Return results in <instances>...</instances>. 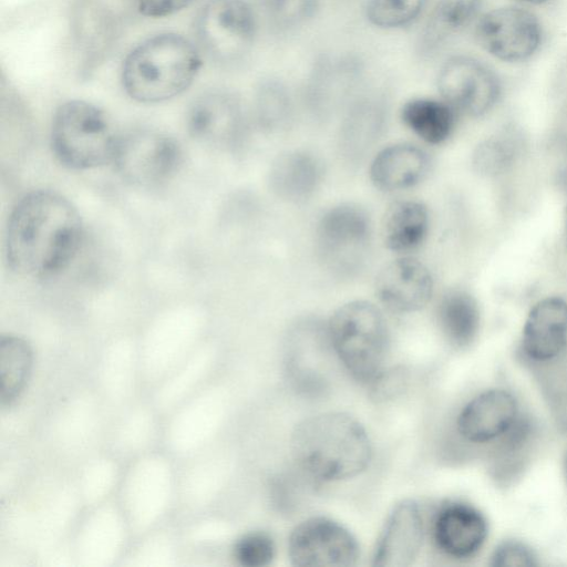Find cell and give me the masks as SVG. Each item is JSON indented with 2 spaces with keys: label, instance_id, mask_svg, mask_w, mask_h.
<instances>
[{
  "label": "cell",
  "instance_id": "obj_2",
  "mask_svg": "<svg viewBox=\"0 0 567 567\" xmlns=\"http://www.w3.org/2000/svg\"><path fill=\"white\" fill-rule=\"evenodd\" d=\"M290 449L297 465L320 481H342L363 472L372 455L369 435L358 420L341 412L320 413L300 422Z\"/></svg>",
  "mask_w": 567,
  "mask_h": 567
},
{
  "label": "cell",
  "instance_id": "obj_4",
  "mask_svg": "<svg viewBox=\"0 0 567 567\" xmlns=\"http://www.w3.org/2000/svg\"><path fill=\"white\" fill-rule=\"evenodd\" d=\"M330 344L359 381L379 378L389 349L386 321L378 307L362 300L341 306L328 323Z\"/></svg>",
  "mask_w": 567,
  "mask_h": 567
},
{
  "label": "cell",
  "instance_id": "obj_34",
  "mask_svg": "<svg viewBox=\"0 0 567 567\" xmlns=\"http://www.w3.org/2000/svg\"><path fill=\"white\" fill-rule=\"evenodd\" d=\"M519 1H523L526 3H532V4H543V3L548 2L549 0H519Z\"/></svg>",
  "mask_w": 567,
  "mask_h": 567
},
{
  "label": "cell",
  "instance_id": "obj_7",
  "mask_svg": "<svg viewBox=\"0 0 567 567\" xmlns=\"http://www.w3.org/2000/svg\"><path fill=\"white\" fill-rule=\"evenodd\" d=\"M367 85L364 60L351 52L321 53L313 60L301 99L315 117L326 120L348 107Z\"/></svg>",
  "mask_w": 567,
  "mask_h": 567
},
{
  "label": "cell",
  "instance_id": "obj_29",
  "mask_svg": "<svg viewBox=\"0 0 567 567\" xmlns=\"http://www.w3.org/2000/svg\"><path fill=\"white\" fill-rule=\"evenodd\" d=\"M429 0H369L365 17L380 29H403L420 18Z\"/></svg>",
  "mask_w": 567,
  "mask_h": 567
},
{
  "label": "cell",
  "instance_id": "obj_17",
  "mask_svg": "<svg viewBox=\"0 0 567 567\" xmlns=\"http://www.w3.org/2000/svg\"><path fill=\"white\" fill-rule=\"evenodd\" d=\"M517 404L504 390H489L475 396L461 411L457 430L467 441L484 443L506 433L515 423Z\"/></svg>",
  "mask_w": 567,
  "mask_h": 567
},
{
  "label": "cell",
  "instance_id": "obj_31",
  "mask_svg": "<svg viewBox=\"0 0 567 567\" xmlns=\"http://www.w3.org/2000/svg\"><path fill=\"white\" fill-rule=\"evenodd\" d=\"M235 557L246 567H264L275 557V543L264 532H252L244 535L235 545Z\"/></svg>",
  "mask_w": 567,
  "mask_h": 567
},
{
  "label": "cell",
  "instance_id": "obj_33",
  "mask_svg": "<svg viewBox=\"0 0 567 567\" xmlns=\"http://www.w3.org/2000/svg\"><path fill=\"white\" fill-rule=\"evenodd\" d=\"M195 0H137L138 12L148 18L172 16L190 6Z\"/></svg>",
  "mask_w": 567,
  "mask_h": 567
},
{
  "label": "cell",
  "instance_id": "obj_15",
  "mask_svg": "<svg viewBox=\"0 0 567 567\" xmlns=\"http://www.w3.org/2000/svg\"><path fill=\"white\" fill-rule=\"evenodd\" d=\"M423 535L424 525L419 505L412 499H402L386 518L375 546L373 566H410L422 547Z\"/></svg>",
  "mask_w": 567,
  "mask_h": 567
},
{
  "label": "cell",
  "instance_id": "obj_10",
  "mask_svg": "<svg viewBox=\"0 0 567 567\" xmlns=\"http://www.w3.org/2000/svg\"><path fill=\"white\" fill-rule=\"evenodd\" d=\"M436 85L442 100L456 113L477 117L497 102L501 85L495 73L475 58L457 54L441 66Z\"/></svg>",
  "mask_w": 567,
  "mask_h": 567
},
{
  "label": "cell",
  "instance_id": "obj_27",
  "mask_svg": "<svg viewBox=\"0 0 567 567\" xmlns=\"http://www.w3.org/2000/svg\"><path fill=\"white\" fill-rule=\"evenodd\" d=\"M257 14L275 35L291 34L319 12L321 0H255Z\"/></svg>",
  "mask_w": 567,
  "mask_h": 567
},
{
  "label": "cell",
  "instance_id": "obj_16",
  "mask_svg": "<svg viewBox=\"0 0 567 567\" xmlns=\"http://www.w3.org/2000/svg\"><path fill=\"white\" fill-rule=\"evenodd\" d=\"M379 300L391 311L410 313L423 308L433 292L431 272L421 261L404 257L388 264L375 284Z\"/></svg>",
  "mask_w": 567,
  "mask_h": 567
},
{
  "label": "cell",
  "instance_id": "obj_19",
  "mask_svg": "<svg viewBox=\"0 0 567 567\" xmlns=\"http://www.w3.org/2000/svg\"><path fill=\"white\" fill-rule=\"evenodd\" d=\"M567 339V302L546 297L529 310L523 328V348L535 360H549L564 348Z\"/></svg>",
  "mask_w": 567,
  "mask_h": 567
},
{
  "label": "cell",
  "instance_id": "obj_28",
  "mask_svg": "<svg viewBox=\"0 0 567 567\" xmlns=\"http://www.w3.org/2000/svg\"><path fill=\"white\" fill-rule=\"evenodd\" d=\"M113 27L111 17L102 8L89 3L80 9L75 25L76 38L89 60L107 50Z\"/></svg>",
  "mask_w": 567,
  "mask_h": 567
},
{
  "label": "cell",
  "instance_id": "obj_11",
  "mask_svg": "<svg viewBox=\"0 0 567 567\" xmlns=\"http://www.w3.org/2000/svg\"><path fill=\"white\" fill-rule=\"evenodd\" d=\"M290 561L296 567H350L357 564L359 546L339 523L322 516L298 524L288 540Z\"/></svg>",
  "mask_w": 567,
  "mask_h": 567
},
{
  "label": "cell",
  "instance_id": "obj_18",
  "mask_svg": "<svg viewBox=\"0 0 567 567\" xmlns=\"http://www.w3.org/2000/svg\"><path fill=\"white\" fill-rule=\"evenodd\" d=\"M486 534L485 518L467 504H447L434 519V540L442 551L453 557L464 558L476 553Z\"/></svg>",
  "mask_w": 567,
  "mask_h": 567
},
{
  "label": "cell",
  "instance_id": "obj_13",
  "mask_svg": "<svg viewBox=\"0 0 567 567\" xmlns=\"http://www.w3.org/2000/svg\"><path fill=\"white\" fill-rule=\"evenodd\" d=\"M186 125L197 141L230 150L245 138L248 118L238 96L214 90L194 100L187 112Z\"/></svg>",
  "mask_w": 567,
  "mask_h": 567
},
{
  "label": "cell",
  "instance_id": "obj_23",
  "mask_svg": "<svg viewBox=\"0 0 567 567\" xmlns=\"http://www.w3.org/2000/svg\"><path fill=\"white\" fill-rule=\"evenodd\" d=\"M427 229L429 214L422 203L416 200L399 202L385 215L384 243L393 251H411L423 243Z\"/></svg>",
  "mask_w": 567,
  "mask_h": 567
},
{
  "label": "cell",
  "instance_id": "obj_24",
  "mask_svg": "<svg viewBox=\"0 0 567 567\" xmlns=\"http://www.w3.org/2000/svg\"><path fill=\"white\" fill-rule=\"evenodd\" d=\"M400 115L405 126L431 144L447 140L456 118V112L445 101L429 97L409 100Z\"/></svg>",
  "mask_w": 567,
  "mask_h": 567
},
{
  "label": "cell",
  "instance_id": "obj_14",
  "mask_svg": "<svg viewBox=\"0 0 567 567\" xmlns=\"http://www.w3.org/2000/svg\"><path fill=\"white\" fill-rule=\"evenodd\" d=\"M389 110L384 87L365 85L344 110L339 133L342 155L360 161L382 133Z\"/></svg>",
  "mask_w": 567,
  "mask_h": 567
},
{
  "label": "cell",
  "instance_id": "obj_8",
  "mask_svg": "<svg viewBox=\"0 0 567 567\" xmlns=\"http://www.w3.org/2000/svg\"><path fill=\"white\" fill-rule=\"evenodd\" d=\"M183 153L165 133L137 128L120 135L113 163L133 186L153 188L168 182L179 169Z\"/></svg>",
  "mask_w": 567,
  "mask_h": 567
},
{
  "label": "cell",
  "instance_id": "obj_25",
  "mask_svg": "<svg viewBox=\"0 0 567 567\" xmlns=\"http://www.w3.org/2000/svg\"><path fill=\"white\" fill-rule=\"evenodd\" d=\"M439 327L455 348L467 347L475 338L480 312L474 298L465 291L452 290L442 296L437 303Z\"/></svg>",
  "mask_w": 567,
  "mask_h": 567
},
{
  "label": "cell",
  "instance_id": "obj_32",
  "mask_svg": "<svg viewBox=\"0 0 567 567\" xmlns=\"http://www.w3.org/2000/svg\"><path fill=\"white\" fill-rule=\"evenodd\" d=\"M535 564L533 553L518 543H504L493 555V565L498 567H523Z\"/></svg>",
  "mask_w": 567,
  "mask_h": 567
},
{
  "label": "cell",
  "instance_id": "obj_9",
  "mask_svg": "<svg viewBox=\"0 0 567 567\" xmlns=\"http://www.w3.org/2000/svg\"><path fill=\"white\" fill-rule=\"evenodd\" d=\"M371 226L357 205H338L323 214L317 227V245L324 265L338 274H350L364 260Z\"/></svg>",
  "mask_w": 567,
  "mask_h": 567
},
{
  "label": "cell",
  "instance_id": "obj_6",
  "mask_svg": "<svg viewBox=\"0 0 567 567\" xmlns=\"http://www.w3.org/2000/svg\"><path fill=\"white\" fill-rule=\"evenodd\" d=\"M196 39L210 60L223 66L243 62L255 44L258 14L247 0H208L194 23Z\"/></svg>",
  "mask_w": 567,
  "mask_h": 567
},
{
  "label": "cell",
  "instance_id": "obj_35",
  "mask_svg": "<svg viewBox=\"0 0 567 567\" xmlns=\"http://www.w3.org/2000/svg\"><path fill=\"white\" fill-rule=\"evenodd\" d=\"M565 238H566V245H567V206L565 209Z\"/></svg>",
  "mask_w": 567,
  "mask_h": 567
},
{
  "label": "cell",
  "instance_id": "obj_21",
  "mask_svg": "<svg viewBox=\"0 0 567 567\" xmlns=\"http://www.w3.org/2000/svg\"><path fill=\"white\" fill-rule=\"evenodd\" d=\"M323 175L317 156L306 151H290L279 155L269 172L272 192L281 199L299 203L318 189Z\"/></svg>",
  "mask_w": 567,
  "mask_h": 567
},
{
  "label": "cell",
  "instance_id": "obj_20",
  "mask_svg": "<svg viewBox=\"0 0 567 567\" xmlns=\"http://www.w3.org/2000/svg\"><path fill=\"white\" fill-rule=\"evenodd\" d=\"M429 167L430 158L422 148L412 144H394L373 158L370 177L382 190H401L420 183Z\"/></svg>",
  "mask_w": 567,
  "mask_h": 567
},
{
  "label": "cell",
  "instance_id": "obj_5",
  "mask_svg": "<svg viewBox=\"0 0 567 567\" xmlns=\"http://www.w3.org/2000/svg\"><path fill=\"white\" fill-rule=\"evenodd\" d=\"M118 137L104 111L86 101H68L54 114L52 148L71 168L89 169L113 162Z\"/></svg>",
  "mask_w": 567,
  "mask_h": 567
},
{
  "label": "cell",
  "instance_id": "obj_3",
  "mask_svg": "<svg viewBox=\"0 0 567 567\" xmlns=\"http://www.w3.org/2000/svg\"><path fill=\"white\" fill-rule=\"evenodd\" d=\"M200 66L197 48L185 37L166 32L144 40L126 55L121 80L133 100L158 103L187 90Z\"/></svg>",
  "mask_w": 567,
  "mask_h": 567
},
{
  "label": "cell",
  "instance_id": "obj_26",
  "mask_svg": "<svg viewBox=\"0 0 567 567\" xmlns=\"http://www.w3.org/2000/svg\"><path fill=\"white\" fill-rule=\"evenodd\" d=\"M252 114L257 125L266 131L289 126L295 114V97L286 82L266 79L255 91Z\"/></svg>",
  "mask_w": 567,
  "mask_h": 567
},
{
  "label": "cell",
  "instance_id": "obj_12",
  "mask_svg": "<svg viewBox=\"0 0 567 567\" xmlns=\"http://www.w3.org/2000/svg\"><path fill=\"white\" fill-rule=\"evenodd\" d=\"M477 43L494 58L520 62L539 48L542 27L537 17L518 7H502L486 12L475 28Z\"/></svg>",
  "mask_w": 567,
  "mask_h": 567
},
{
  "label": "cell",
  "instance_id": "obj_22",
  "mask_svg": "<svg viewBox=\"0 0 567 567\" xmlns=\"http://www.w3.org/2000/svg\"><path fill=\"white\" fill-rule=\"evenodd\" d=\"M482 0H437L421 29L416 54L422 59L437 55L475 17Z\"/></svg>",
  "mask_w": 567,
  "mask_h": 567
},
{
  "label": "cell",
  "instance_id": "obj_30",
  "mask_svg": "<svg viewBox=\"0 0 567 567\" xmlns=\"http://www.w3.org/2000/svg\"><path fill=\"white\" fill-rule=\"evenodd\" d=\"M518 146L512 134L491 136L477 145L473 154L475 171L485 176L504 173L515 161Z\"/></svg>",
  "mask_w": 567,
  "mask_h": 567
},
{
  "label": "cell",
  "instance_id": "obj_1",
  "mask_svg": "<svg viewBox=\"0 0 567 567\" xmlns=\"http://www.w3.org/2000/svg\"><path fill=\"white\" fill-rule=\"evenodd\" d=\"M81 241L82 223L76 208L60 194L34 190L11 212L6 254L16 272L45 278L72 261Z\"/></svg>",
  "mask_w": 567,
  "mask_h": 567
}]
</instances>
